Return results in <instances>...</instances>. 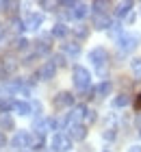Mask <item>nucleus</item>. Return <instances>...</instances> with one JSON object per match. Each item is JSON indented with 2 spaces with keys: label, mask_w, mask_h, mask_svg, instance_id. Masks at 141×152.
I'll return each instance as SVG.
<instances>
[{
  "label": "nucleus",
  "mask_w": 141,
  "mask_h": 152,
  "mask_svg": "<svg viewBox=\"0 0 141 152\" xmlns=\"http://www.w3.org/2000/svg\"><path fill=\"white\" fill-rule=\"evenodd\" d=\"M111 18L107 15V13H96L94 15V28L96 31H109L111 28Z\"/></svg>",
  "instance_id": "obj_8"
},
{
  "label": "nucleus",
  "mask_w": 141,
  "mask_h": 152,
  "mask_svg": "<svg viewBox=\"0 0 141 152\" xmlns=\"http://www.w3.org/2000/svg\"><path fill=\"white\" fill-rule=\"evenodd\" d=\"M33 130H35V135H44L46 130H48V120H46V117H35Z\"/></svg>",
  "instance_id": "obj_14"
},
{
  "label": "nucleus",
  "mask_w": 141,
  "mask_h": 152,
  "mask_svg": "<svg viewBox=\"0 0 141 152\" xmlns=\"http://www.w3.org/2000/svg\"><path fill=\"white\" fill-rule=\"evenodd\" d=\"M139 39L141 37L137 35V33H124V35L117 39V48L122 52H130V50H135V48L139 46Z\"/></svg>",
  "instance_id": "obj_3"
},
{
  "label": "nucleus",
  "mask_w": 141,
  "mask_h": 152,
  "mask_svg": "<svg viewBox=\"0 0 141 152\" xmlns=\"http://www.w3.org/2000/svg\"><path fill=\"white\" fill-rule=\"evenodd\" d=\"M89 61L94 63L96 70H104V65H107V61H109V54L104 48H94V50L89 52Z\"/></svg>",
  "instance_id": "obj_5"
},
{
  "label": "nucleus",
  "mask_w": 141,
  "mask_h": 152,
  "mask_svg": "<svg viewBox=\"0 0 141 152\" xmlns=\"http://www.w3.org/2000/svg\"><path fill=\"white\" fill-rule=\"evenodd\" d=\"M67 35V26L65 24H63V22H56L54 26H52V37H65Z\"/></svg>",
  "instance_id": "obj_15"
},
{
  "label": "nucleus",
  "mask_w": 141,
  "mask_h": 152,
  "mask_svg": "<svg viewBox=\"0 0 141 152\" xmlns=\"http://www.w3.org/2000/svg\"><path fill=\"white\" fill-rule=\"evenodd\" d=\"M54 109H65V107H72L74 104V96L69 94V91H61V94H56L54 96Z\"/></svg>",
  "instance_id": "obj_7"
},
{
  "label": "nucleus",
  "mask_w": 141,
  "mask_h": 152,
  "mask_svg": "<svg viewBox=\"0 0 141 152\" xmlns=\"http://www.w3.org/2000/svg\"><path fill=\"white\" fill-rule=\"evenodd\" d=\"M139 135H141V130H139Z\"/></svg>",
  "instance_id": "obj_32"
},
{
  "label": "nucleus",
  "mask_w": 141,
  "mask_h": 152,
  "mask_svg": "<svg viewBox=\"0 0 141 152\" xmlns=\"http://www.w3.org/2000/svg\"><path fill=\"white\" fill-rule=\"evenodd\" d=\"M132 11V2H122L117 7V18H128Z\"/></svg>",
  "instance_id": "obj_17"
},
{
  "label": "nucleus",
  "mask_w": 141,
  "mask_h": 152,
  "mask_svg": "<svg viewBox=\"0 0 141 152\" xmlns=\"http://www.w3.org/2000/svg\"><path fill=\"white\" fill-rule=\"evenodd\" d=\"M128 152H141V146H130Z\"/></svg>",
  "instance_id": "obj_29"
},
{
  "label": "nucleus",
  "mask_w": 141,
  "mask_h": 152,
  "mask_svg": "<svg viewBox=\"0 0 141 152\" xmlns=\"http://www.w3.org/2000/svg\"><path fill=\"white\" fill-rule=\"evenodd\" d=\"M50 150L52 152H67V150H72V139H69L67 135H63V133H54L52 141H50Z\"/></svg>",
  "instance_id": "obj_4"
},
{
  "label": "nucleus",
  "mask_w": 141,
  "mask_h": 152,
  "mask_svg": "<svg viewBox=\"0 0 141 152\" xmlns=\"http://www.w3.org/2000/svg\"><path fill=\"white\" fill-rule=\"evenodd\" d=\"M2 33H4V26H2V24H0V37H2Z\"/></svg>",
  "instance_id": "obj_31"
},
{
  "label": "nucleus",
  "mask_w": 141,
  "mask_h": 152,
  "mask_svg": "<svg viewBox=\"0 0 141 152\" xmlns=\"http://www.w3.org/2000/svg\"><path fill=\"white\" fill-rule=\"evenodd\" d=\"M15 107V100L11 98V96H4L2 100H0V111H4V113H9L11 109Z\"/></svg>",
  "instance_id": "obj_16"
},
{
  "label": "nucleus",
  "mask_w": 141,
  "mask_h": 152,
  "mask_svg": "<svg viewBox=\"0 0 141 152\" xmlns=\"http://www.w3.org/2000/svg\"><path fill=\"white\" fill-rule=\"evenodd\" d=\"M87 13H89V7H87V4L76 2V4L72 7V11H69V18H74V20H83V18H87Z\"/></svg>",
  "instance_id": "obj_11"
},
{
  "label": "nucleus",
  "mask_w": 141,
  "mask_h": 152,
  "mask_svg": "<svg viewBox=\"0 0 141 152\" xmlns=\"http://www.w3.org/2000/svg\"><path fill=\"white\" fill-rule=\"evenodd\" d=\"M4 143H7V139H4V135H2V133H0V148H2V146H4Z\"/></svg>",
  "instance_id": "obj_30"
},
{
  "label": "nucleus",
  "mask_w": 141,
  "mask_h": 152,
  "mask_svg": "<svg viewBox=\"0 0 141 152\" xmlns=\"http://www.w3.org/2000/svg\"><path fill=\"white\" fill-rule=\"evenodd\" d=\"M54 74H56V65L52 63V61H46V63L39 67V72H37V76L41 80H50Z\"/></svg>",
  "instance_id": "obj_9"
},
{
  "label": "nucleus",
  "mask_w": 141,
  "mask_h": 152,
  "mask_svg": "<svg viewBox=\"0 0 141 152\" xmlns=\"http://www.w3.org/2000/svg\"><path fill=\"white\" fill-rule=\"evenodd\" d=\"M128 102H130V98H128V96H126V94H119L117 98L113 100V107H115V109H122V107H126V104H128Z\"/></svg>",
  "instance_id": "obj_20"
},
{
  "label": "nucleus",
  "mask_w": 141,
  "mask_h": 152,
  "mask_svg": "<svg viewBox=\"0 0 141 152\" xmlns=\"http://www.w3.org/2000/svg\"><path fill=\"white\" fill-rule=\"evenodd\" d=\"M0 128H4V130H11L13 128V120H11L9 113H4L2 117H0Z\"/></svg>",
  "instance_id": "obj_21"
},
{
  "label": "nucleus",
  "mask_w": 141,
  "mask_h": 152,
  "mask_svg": "<svg viewBox=\"0 0 141 152\" xmlns=\"http://www.w3.org/2000/svg\"><path fill=\"white\" fill-rule=\"evenodd\" d=\"M96 94L100 96V98H102V96H109V94H111V83H109V80L100 83V85L96 87Z\"/></svg>",
  "instance_id": "obj_19"
},
{
  "label": "nucleus",
  "mask_w": 141,
  "mask_h": 152,
  "mask_svg": "<svg viewBox=\"0 0 141 152\" xmlns=\"http://www.w3.org/2000/svg\"><path fill=\"white\" fill-rule=\"evenodd\" d=\"M24 31H37L41 24H44V15L41 13H28V15L22 20Z\"/></svg>",
  "instance_id": "obj_6"
},
{
  "label": "nucleus",
  "mask_w": 141,
  "mask_h": 152,
  "mask_svg": "<svg viewBox=\"0 0 141 152\" xmlns=\"http://www.w3.org/2000/svg\"><path fill=\"white\" fill-rule=\"evenodd\" d=\"M72 76H74V87H76V89H80V91L89 89V85H91V74H89V70H87V67L76 65Z\"/></svg>",
  "instance_id": "obj_1"
},
{
  "label": "nucleus",
  "mask_w": 141,
  "mask_h": 152,
  "mask_svg": "<svg viewBox=\"0 0 141 152\" xmlns=\"http://www.w3.org/2000/svg\"><path fill=\"white\" fill-rule=\"evenodd\" d=\"M67 137H69V139H76V141H83L85 137H87V128H85L83 124L69 126V128H67Z\"/></svg>",
  "instance_id": "obj_10"
},
{
  "label": "nucleus",
  "mask_w": 141,
  "mask_h": 152,
  "mask_svg": "<svg viewBox=\"0 0 141 152\" xmlns=\"http://www.w3.org/2000/svg\"><path fill=\"white\" fill-rule=\"evenodd\" d=\"M104 7H107V2H94V4H91V9H94L96 13H102Z\"/></svg>",
  "instance_id": "obj_24"
},
{
  "label": "nucleus",
  "mask_w": 141,
  "mask_h": 152,
  "mask_svg": "<svg viewBox=\"0 0 141 152\" xmlns=\"http://www.w3.org/2000/svg\"><path fill=\"white\" fill-rule=\"evenodd\" d=\"M15 44H18V50H26V46H28V41H26V39H22V37H20V39L15 41Z\"/></svg>",
  "instance_id": "obj_25"
},
{
  "label": "nucleus",
  "mask_w": 141,
  "mask_h": 152,
  "mask_svg": "<svg viewBox=\"0 0 141 152\" xmlns=\"http://www.w3.org/2000/svg\"><path fill=\"white\" fill-rule=\"evenodd\" d=\"M13 111H15L18 115H31L33 113V102H28V100H15Z\"/></svg>",
  "instance_id": "obj_12"
},
{
  "label": "nucleus",
  "mask_w": 141,
  "mask_h": 152,
  "mask_svg": "<svg viewBox=\"0 0 141 152\" xmlns=\"http://www.w3.org/2000/svg\"><path fill=\"white\" fill-rule=\"evenodd\" d=\"M113 137H115V130H107V133H104V139H113Z\"/></svg>",
  "instance_id": "obj_26"
},
{
  "label": "nucleus",
  "mask_w": 141,
  "mask_h": 152,
  "mask_svg": "<svg viewBox=\"0 0 141 152\" xmlns=\"http://www.w3.org/2000/svg\"><path fill=\"white\" fill-rule=\"evenodd\" d=\"M35 143V135L28 133V130H18L15 137L11 139V146L18 148V150H24V148H33Z\"/></svg>",
  "instance_id": "obj_2"
},
{
  "label": "nucleus",
  "mask_w": 141,
  "mask_h": 152,
  "mask_svg": "<svg viewBox=\"0 0 141 152\" xmlns=\"http://www.w3.org/2000/svg\"><path fill=\"white\" fill-rule=\"evenodd\" d=\"M85 120H87V122H94V120H96V113H94V111H87V117H85Z\"/></svg>",
  "instance_id": "obj_27"
},
{
  "label": "nucleus",
  "mask_w": 141,
  "mask_h": 152,
  "mask_svg": "<svg viewBox=\"0 0 141 152\" xmlns=\"http://www.w3.org/2000/svg\"><path fill=\"white\" fill-rule=\"evenodd\" d=\"M63 54H67V57H72V59H76L80 54V46L76 44V41H67V44H63Z\"/></svg>",
  "instance_id": "obj_13"
},
{
  "label": "nucleus",
  "mask_w": 141,
  "mask_h": 152,
  "mask_svg": "<svg viewBox=\"0 0 141 152\" xmlns=\"http://www.w3.org/2000/svg\"><path fill=\"white\" fill-rule=\"evenodd\" d=\"M109 35H111L113 39H119V37L124 35V31H122V24H119V22L111 24V28H109Z\"/></svg>",
  "instance_id": "obj_18"
},
{
  "label": "nucleus",
  "mask_w": 141,
  "mask_h": 152,
  "mask_svg": "<svg viewBox=\"0 0 141 152\" xmlns=\"http://www.w3.org/2000/svg\"><path fill=\"white\" fill-rule=\"evenodd\" d=\"M135 109H137V111H141V94L137 96V100H135Z\"/></svg>",
  "instance_id": "obj_28"
},
{
  "label": "nucleus",
  "mask_w": 141,
  "mask_h": 152,
  "mask_svg": "<svg viewBox=\"0 0 141 152\" xmlns=\"http://www.w3.org/2000/svg\"><path fill=\"white\" fill-rule=\"evenodd\" d=\"M74 35L78 37V39H85V37L89 35V28H87V26H76V28H74Z\"/></svg>",
  "instance_id": "obj_22"
},
{
  "label": "nucleus",
  "mask_w": 141,
  "mask_h": 152,
  "mask_svg": "<svg viewBox=\"0 0 141 152\" xmlns=\"http://www.w3.org/2000/svg\"><path fill=\"white\" fill-rule=\"evenodd\" d=\"M130 67H132V72H135L137 76H141V59H132Z\"/></svg>",
  "instance_id": "obj_23"
}]
</instances>
